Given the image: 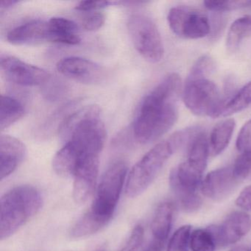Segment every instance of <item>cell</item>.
Returning <instances> with one entry per match:
<instances>
[{
    "label": "cell",
    "mask_w": 251,
    "mask_h": 251,
    "mask_svg": "<svg viewBox=\"0 0 251 251\" xmlns=\"http://www.w3.org/2000/svg\"><path fill=\"white\" fill-rule=\"evenodd\" d=\"M181 86L178 74L171 73L145 97L133 125V136L139 143L155 142L175 126Z\"/></svg>",
    "instance_id": "obj_1"
},
{
    "label": "cell",
    "mask_w": 251,
    "mask_h": 251,
    "mask_svg": "<svg viewBox=\"0 0 251 251\" xmlns=\"http://www.w3.org/2000/svg\"><path fill=\"white\" fill-rule=\"evenodd\" d=\"M43 204L40 192L31 186H20L5 193L0 201V238L12 236L34 217Z\"/></svg>",
    "instance_id": "obj_2"
},
{
    "label": "cell",
    "mask_w": 251,
    "mask_h": 251,
    "mask_svg": "<svg viewBox=\"0 0 251 251\" xmlns=\"http://www.w3.org/2000/svg\"><path fill=\"white\" fill-rule=\"evenodd\" d=\"M176 133L157 144L130 170L126 192L129 198H135L145 192L155 180L171 155L180 148Z\"/></svg>",
    "instance_id": "obj_3"
},
{
    "label": "cell",
    "mask_w": 251,
    "mask_h": 251,
    "mask_svg": "<svg viewBox=\"0 0 251 251\" xmlns=\"http://www.w3.org/2000/svg\"><path fill=\"white\" fill-rule=\"evenodd\" d=\"M127 170L125 161H115L105 172L98 186L89 211L106 225L112 218L117 208Z\"/></svg>",
    "instance_id": "obj_4"
},
{
    "label": "cell",
    "mask_w": 251,
    "mask_h": 251,
    "mask_svg": "<svg viewBox=\"0 0 251 251\" xmlns=\"http://www.w3.org/2000/svg\"><path fill=\"white\" fill-rule=\"evenodd\" d=\"M182 95L185 105L195 115L212 118L222 116L226 102L217 85L208 78L186 80Z\"/></svg>",
    "instance_id": "obj_5"
},
{
    "label": "cell",
    "mask_w": 251,
    "mask_h": 251,
    "mask_svg": "<svg viewBox=\"0 0 251 251\" xmlns=\"http://www.w3.org/2000/svg\"><path fill=\"white\" fill-rule=\"evenodd\" d=\"M127 28L135 48L146 61H161L164 54L162 39L156 25L149 17L133 14L129 18Z\"/></svg>",
    "instance_id": "obj_6"
},
{
    "label": "cell",
    "mask_w": 251,
    "mask_h": 251,
    "mask_svg": "<svg viewBox=\"0 0 251 251\" xmlns=\"http://www.w3.org/2000/svg\"><path fill=\"white\" fill-rule=\"evenodd\" d=\"M167 21L172 31L183 39H201L211 32V24L207 16L185 5L172 8L167 15Z\"/></svg>",
    "instance_id": "obj_7"
},
{
    "label": "cell",
    "mask_w": 251,
    "mask_h": 251,
    "mask_svg": "<svg viewBox=\"0 0 251 251\" xmlns=\"http://www.w3.org/2000/svg\"><path fill=\"white\" fill-rule=\"evenodd\" d=\"M0 69L8 80L22 86H43L52 77L43 69L8 55L1 56Z\"/></svg>",
    "instance_id": "obj_8"
},
{
    "label": "cell",
    "mask_w": 251,
    "mask_h": 251,
    "mask_svg": "<svg viewBox=\"0 0 251 251\" xmlns=\"http://www.w3.org/2000/svg\"><path fill=\"white\" fill-rule=\"evenodd\" d=\"M56 67L65 77L86 84H98L106 77L102 66L80 57H66L57 63Z\"/></svg>",
    "instance_id": "obj_9"
},
{
    "label": "cell",
    "mask_w": 251,
    "mask_h": 251,
    "mask_svg": "<svg viewBox=\"0 0 251 251\" xmlns=\"http://www.w3.org/2000/svg\"><path fill=\"white\" fill-rule=\"evenodd\" d=\"M217 246L233 245L246 236L251 230V217L243 211H234L229 214L219 226H210Z\"/></svg>",
    "instance_id": "obj_10"
},
{
    "label": "cell",
    "mask_w": 251,
    "mask_h": 251,
    "mask_svg": "<svg viewBox=\"0 0 251 251\" xmlns=\"http://www.w3.org/2000/svg\"><path fill=\"white\" fill-rule=\"evenodd\" d=\"M239 181L231 167H224L210 172L202 180V195L214 201H221L230 196L237 188Z\"/></svg>",
    "instance_id": "obj_11"
},
{
    "label": "cell",
    "mask_w": 251,
    "mask_h": 251,
    "mask_svg": "<svg viewBox=\"0 0 251 251\" xmlns=\"http://www.w3.org/2000/svg\"><path fill=\"white\" fill-rule=\"evenodd\" d=\"M99 171V157H89L81 161L74 176L73 199L83 204L93 195Z\"/></svg>",
    "instance_id": "obj_12"
},
{
    "label": "cell",
    "mask_w": 251,
    "mask_h": 251,
    "mask_svg": "<svg viewBox=\"0 0 251 251\" xmlns=\"http://www.w3.org/2000/svg\"><path fill=\"white\" fill-rule=\"evenodd\" d=\"M27 155V148L20 139L9 135L0 136L1 180L12 174Z\"/></svg>",
    "instance_id": "obj_13"
},
{
    "label": "cell",
    "mask_w": 251,
    "mask_h": 251,
    "mask_svg": "<svg viewBox=\"0 0 251 251\" xmlns=\"http://www.w3.org/2000/svg\"><path fill=\"white\" fill-rule=\"evenodd\" d=\"M6 38L8 42L16 45L50 42L49 23L39 20L27 22L11 29Z\"/></svg>",
    "instance_id": "obj_14"
},
{
    "label": "cell",
    "mask_w": 251,
    "mask_h": 251,
    "mask_svg": "<svg viewBox=\"0 0 251 251\" xmlns=\"http://www.w3.org/2000/svg\"><path fill=\"white\" fill-rule=\"evenodd\" d=\"M50 27V42L66 45H76L80 43L78 26L75 23L63 18L52 17L48 21Z\"/></svg>",
    "instance_id": "obj_15"
},
{
    "label": "cell",
    "mask_w": 251,
    "mask_h": 251,
    "mask_svg": "<svg viewBox=\"0 0 251 251\" xmlns=\"http://www.w3.org/2000/svg\"><path fill=\"white\" fill-rule=\"evenodd\" d=\"M209 152L206 135L199 130L188 144V157L184 162L192 170L203 175L208 164Z\"/></svg>",
    "instance_id": "obj_16"
},
{
    "label": "cell",
    "mask_w": 251,
    "mask_h": 251,
    "mask_svg": "<svg viewBox=\"0 0 251 251\" xmlns=\"http://www.w3.org/2000/svg\"><path fill=\"white\" fill-rule=\"evenodd\" d=\"M174 206L170 202H164L157 208L151 225L152 240L165 244L173 226Z\"/></svg>",
    "instance_id": "obj_17"
},
{
    "label": "cell",
    "mask_w": 251,
    "mask_h": 251,
    "mask_svg": "<svg viewBox=\"0 0 251 251\" xmlns=\"http://www.w3.org/2000/svg\"><path fill=\"white\" fill-rule=\"evenodd\" d=\"M236 127L233 119H227L218 123L213 128L208 140L210 152L212 155H220L228 146Z\"/></svg>",
    "instance_id": "obj_18"
},
{
    "label": "cell",
    "mask_w": 251,
    "mask_h": 251,
    "mask_svg": "<svg viewBox=\"0 0 251 251\" xmlns=\"http://www.w3.org/2000/svg\"><path fill=\"white\" fill-rule=\"evenodd\" d=\"M80 100H73L70 102H67L61 105L52 115L50 116L46 121L43 123L38 130V136L42 138L49 137L52 136L55 132H59L62 125L64 124L67 117L74 112L75 108L78 105Z\"/></svg>",
    "instance_id": "obj_19"
},
{
    "label": "cell",
    "mask_w": 251,
    "mask_h": 251,
    "mask_svg": "<svg viewBox=\"0 0 251 251\" xmlns=\"http://www.w3.org/2000/svg\"><path fill=\"white\" fill-rule=\"evenodd\" d=\"M24 105L19 100L2 95L0 110V129L4 130L23 118L25 114Z\"/></svg>",
    "instance_id": "obj_20"
},
{
    "label": "cell",
    "mask_w": 251,
    "mask_h": 251,
    "mask_svg": "<svg viewBox=\"0 0 251 251\" xmlns=\"http://www.w3.org/2000/svg\"><path fill=\"white\" fill-rule=\"evenodd\" d=\"M170 184L177 202L183 211L193 212L201 208L202 199L198 192L182 186L172 174L170 175Z\"/></svg>",
    "instance_id": "obj_21"
},
{
    "label": "cell",
    "mask_w": 251,
    "mask_h": 251,
    "mask_svg": "<svg viewBox=\"0 0 251 251\" xmlns=\"http://www.w3.org/2000/svg\"><path fill=\"white\" fill-rule=\"evenodd\" d=\"M251 33V16H244L233 22L227 33L226 47L227 50L234 52L246 36Z\"/></svg>",
    "instance_id": "obj_22"
},
{
    "label": "cell",
    "mask_w": 251,
    "mask_h": 251,
    "mask_svg": "<svg viewBox=\"0 0 251 251\" xmlns=\"http://www.w3.org/2000/svg\"><path fill=\"white\" fill-rule=\"evenodd\" d=\"M105 226V223L97 218L89 211L74 225L70 230V236L73 238L86 237L99 231Z\"/></svg>",
    "instance_id": "obj_23"
},
{
    "label": "cell",
    "mask_w": 251,
    "mask_h": 251,
    "mask_svg": "<svg viewBox=\"0 0 251 251\" xmlns=\"http://www.w3.org/2000/svg\"><path fill=\"white\" fill-rule=\"evenodd\" d=\"M251 105V82L247 83L229 101L226 102L222 116L228 117L240 112Z\"/></svg>",
    "instance_id": "obj_24"
},
{
    "label": "cell",
    "mask_w": 251,
    "mask_h": 251,
    "mask_svg": "<svg viewBox=\"0 0 251 251\" xmlns=\"http://www.w3.org/2000/svg\"><path fill=\"white\" fill-rule=\"evenodd\" d=\"M189 245L192 251H215L217 247L214 236L208 228L192 231Z\"/></svg>",
    "instance_id": "obj_25"
},
{
    "label": "cell",
    "mask_w": 251,
    "mask_h": 251,
    "mask_svg": "<svg viewBox=\"0 0 251 251\" xmlns=\"http://www.w3.org/2000/svg\"><path fill=\"white\" fill-rule=\"evenodd\" d=\"M215 62L210 55H204L200 57L192 66L189 71L187 80L207 78L214 72Z\"/></svg>",
    "instance_id": "obj_26"
},
{
    "label": "cell",
    "mask_w": 251,
    "mask_h": 251,
    "mask_svg": "<svg viewBox=\"0 0 251 251\" xmlns=\"http://www.w3.org/2000/svg\"><path fill=\"white\" fill-rule=\"evenodd\" d=\"M192 227L184 226L177 229L170 239L167 251H189Z\"/></svg>",
    "instance_id": "obj_27"
},
{
    "label": "cell",
    "mask_w": 251,
    "mask_h": 251,
    "mask_svg": "<svg viewBox=\"0 0 251 251\" xmlns=\"http://www.w3.org/2000/svg\"><path fill=\"white\" fill-rule=\"evenodd\" d=\"M67 90L68 88L64 82L52 77L42 86V94L49 101H57L61 99L67 94Z\"/></svg>",
    "instance_id": "obj_28"
},
{
    "label": "cell",
    "mask_w": 251,
    "mask_h": 251,
    "mask_svg": "<svg viewBox=\"0 0 251 251\" xmlns=\"http://www.w3.org/2000/svg\"><path fill=\"white\" fill-rule=\"evenodd\" d=\"M204 5L207 9L216 12L248 9V0L242 1H205Z\"/></svg>",
    "instance_id": "obj_29"
},
{
    "label": "cell",
    "mask_w": 251,
    "mask_h": 251,
    "mask_svg": "<svg viewBox=\"0 0 251 251\" xmlns=\"http://www.w3.org/2000/svg\"><path fill=\"white\" fill-rule=\"evenodd\" d=\"M232 168L235 176L239 181L251 176V151L242 152L236 158Z\"/></svg>",
    "instance_id": "obj_30"
},
{
    "label": "cell",
    "mask_w": 251,
    "mask_h": 251,
    "mask_svg": "<svg viewBox=\"0 0 251 251\" xmlns=\"http://www.w3.org/2000/svg\"><path fill=\"white\" fill-rule=\"evenodd\" d=\"M83 16L81 20V25L87 31H96L100 29L105 24V17L100 11H90Z\"/></svg>",
    "instance_id": "obj_31"
},
{
    "label": "cell",
    "mask_w": 251,
    "mask_h": 251,
    "mask_svg": "<svg viewBox=\"0 0 251 251\" xmlns=\"http://www.w3.org/2000/svg\"><path fill=\"white\" fill-rule=\"evenodd\" d=\"M236 145L238 151L241 152L251 151V120L247 122L241 128Z\"/></svg>",
    "instance_id": "obj_32"
},
{
    "label": "cell",
    "mask_w": 251,
    "mask_h": 251,
    "mask_svg": "<svg viewBox=\"0 0 251 251\" xmlns=\"http://www.w3.org/2000/svg\"><path fill=\"white\" fill-rule=\"evenodd\" d=\"M144 228L142 226H136L132 230L126 245L120 251H139L144 239Z\"/></svg>",
    "instance_id": "obj_33"
},
{
    "label": "cell",
    "mask_w": 251,
    "mask_h": 251,
    "mask_svg": "<svg viewBox=\"0 0 251 251\" xmlns=\"http://www.w3.org/2000/svg\"><path fill=\"white\" fill-rule=\"evenodd\" d=\"M120 2H109V1H82L76 5L75 9L83 12L99 11L102 8H107L111 5H119Z\"/></svg>",
    "instance_id": "obj_34"
},
{
    "label": "cell",
    "mask_w": 251,
    "mask_h": 251,
    "mask_svg": "<svg viewBox=\"0 0 251 251\" xmlns=\"http://www.w3.org/2000/svg\"><path fill=\"white\" fill-rule=\"evenodd\" d=\"M238 207L244 211L251 212V185L246 186L236 200Z\"/></svg>",
    "instance_id": "obj_35"
},
{
    "label": "cell",
    "mask_w": 251,
    "mask_h": 251,
    "mask_svg": "<svg viewBox=\"0 0 251 251\" xmlns=\"http://www.w3.org/2000/svg\"><path fill=\"white\" fill-rule=\"evenodd\" d=\"M19 3H20V1H17V0H6V1H2V2H1V5H0L1 11L9 9V8L15 6L16 5Z\"/></svg>",
    "instance_id": "obj_36"
},
{
    "label": "cell",
    "mask_w": 251,
    "mask_h": 251,
    "mask_svg": "<svg viewBox=\"0 0 251 251\" xmlns=\"http://www.w3.org/2000/svg\"><path fill=\"white\" fill-rule=\"evenodd\" d=\"M230 251H251L248 247L245 245H237V246L233 247L230 249Z\"/></svg>",
    "instance_id": "obj_37"
},
{
    "label": "cell",
    "mask_w": 251,
    "mask_h": 251,
    "mask_svg": "<svg viewBox=\"0 0 251 251\" xmlns=\"http://www.w3.org/2000/svg\"><path fill=\"white\" fill-rule=\"evenodd\" d=\"M102 251V250H101V251Z\"/></svg>",
    "instance_id": "obj_38"
},
{
    "label": "cell",
    "mask_w": 251,
    "mask_h": 251,
    "mask_svg": "<svg viewBox=\"0 0 251 251\" xmlns=\"http://www.w3.org/2000/svg\"></svg>",
    "instance_id": "obj_39"
}]
</instances>
